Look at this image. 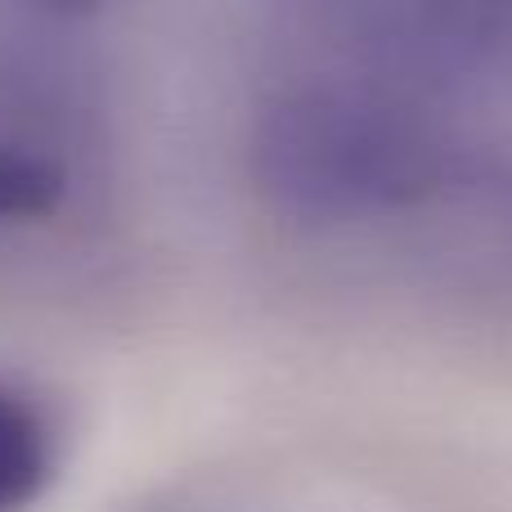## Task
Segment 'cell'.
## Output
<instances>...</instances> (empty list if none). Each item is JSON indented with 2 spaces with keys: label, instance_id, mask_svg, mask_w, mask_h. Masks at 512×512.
I'll return each instance as SVG.
<instances>
[{
  "label": "cell",
  "instance_id": "obj_1",
  "mask_svg": "<svg viewBox=\"0 0 512 512\" xmlns=\"http://www.w3.org/2000/svg\"><path fill=\"white\" fill-rule=\"evenodd\" d=\"M252 171L274 212L306 230H369L468 194L504 203L499 162L463 108L333 63L265 95Z\"/></svg>",
  "mask_w": 512,
  "mask_h": 512
},
{
  "label": "cell",
  "instance_id": "obj_2",
  "mask_svg": "<svg viewBox=\"0 0 512 512\" xmlns=\"http://www.w3.org/2000/svg\"><path fill=\"white\" fill-rule=\"evenodd\" d=\"M328 41L333 68L463 104L512 77V0H279Z\"/></svg>",
  "mask_w": 512,
  "mask_h": 512
},
{
  "label": "cell",
  "instance_id": "obj_3",
  "mask_svg": "<svg viewBox=\"0 0 512 512\" xmlns=\"http://www.w3.org/2000/svg\"><path fill=\"white\" fill-rule=\"evenodd\" d=\"M77 194L72 149L36 117L0 113V230H32L68 212Z\"/></svg>",
  "mask_w": 512,
  "mask_h": 512
},
{
  "label": "cell",
  "instance_id": "obj_4",
  "mask_svg": "<svg viewBox=\"0 0 512 512\" xmlns=\"http://www.w3.org/2000/svg\"><path fill=\"white\" fill-rule=\"evenodd\" d=\"M59 477V432L45 405L0 378V512H32Z\"/></svg>",
  "mask_w": 512,
  "mask_h": 512
},
{
  "label": "cell",
  "instance_id": "obj_5",
  "mask_svg": "<svg viewBox=\"0 0 512 512\" xmlns=\"http://www.w3.org/2000/svg\"><path fill=\"white\" fill-rule=\"evenodd\" d=\"M45 5L63 9V14H81V9H95V5H104V0H45Z\"/></svg>",
  "mask_w": 512,
  "mask_h": 512
}]
</instances>
